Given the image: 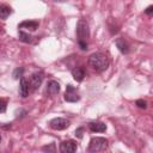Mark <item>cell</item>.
Here are the masks:
<instances>
[{
	"instance_id": "7",
	"label": "cell",
	"mask_w": 153,
	"mask_h": 153,
	"mask_svg": "<svg viewBox=\"0 0 153 153\" xmlns=\"http://www.w3.org/2000/svg\"><path fill=\"white\" fill-rule=\"evenodd\" d=\"M78 148L75 140H66L60 143V152L61 153H74Z\"/></svg>"
},
{
	"instance_id": "17",
	"label": "cell",
	"mask_w": 153,
	"mask_h": 153,
	"mask_svg": "<svg viewBox=\"0 0 153 153\" xmlns=\"http://www.w3.org/2000/svg\"><path fill=\"white\" fill-rule=\"evenodd\" d=\"M135 104H136V106L140 108V109H146V108H147V102L143 100V99H137V100L135 102Z\"/></svg>"
},
{
	"instance_id": "9",
	"label": "cell",
	"mask_w": 153,
	"mask_h": 153,
	"mask_svg": "<svg viewBox=\"0 0 153 153\" xmlns=\"http://www.w3.org/2000/svg\"><path fill=\"white\" fill-rule=\"evenodd\" d=\"M29 91H30L29 82H27V80L24 76H22L20 78V81H19V96L22 98H26L27 94H29Z\"/></svg>"
},
{
	"instance_id": "11",
	"label": "cell",
	"mask_w": 153,
	"mask_h": 153,
	"mask_svg": "<svg viewBox=\"0 0 153 153\" xmlns=\"http://www.w3.org/2000/svg\"><path fill=\"white\" fill-rule=\"evenodd\" d=\"M88 128L93 133H104L106 130V124L103 122H91L88 123Z\"/></svg>"
},
{
	"instance_id": "21",
	"label": "cell",
	"mask_w": 153,
	"mask_h": 153,
	"mask_svg": "<svg viewBox=\"0 0 153 153\" xmlns=\"http://www.w3.org/2000/svg\"><path fill=\"white\" fill-rule=\"evenodd\" d=\"M152 12H153V6H148L146 8V11H145L146 14H152Z\"/></svg>"
},
{
	"instance_id": "14",
	"label": "cell",
	"mask_w": 153,
	"mask_h": 153,
	"mask_svg": "<svg viewBox=\"0 0 153 153\" xmlns=\"http://www.w3.org/2000/svg\"><path fill=\"white\" fill-rule=\"evenodd\" d=\"M12 13V10L7 5H0V18L1 19H7V17Z\"/></svg>"
},
{
	"instance_id": "2",
	"label": "cell",
	"mask_w": 153,
	"mask_h": 153,
	"mask_svg": "<svg viewBox=\"0 0 153 153\" xmlns=\"http://www.w3.org/2000/svg\"><path fill=\"white\" fill-rule=\"evenodd\" d=\"M108 148V140L105 137H92L88 143V152L91 153H97V152H103Z\"/></svg>"
},
{
	"instance_id": "22",
	"label": "cell",
	"mask_w": 153,
	"mask_h": 153,
	"mask_svg": "<svg viewBox=\"0 0 153 153\" xmlns=\"http://www.w3.org/2000/svg\"><path fill=\"white\" fill-rule=\"evenodd\" d=\"M0 142H1V135H0Z\"/></svg>"
},
{
	"instance_id": "4",
	"label": "cell",
	"mask_w": 153,
	"mask_h": 153,
	"mask_svg": "<svg viewBox=\"0 0 153 153\" xmlns=\"http://www.w3.org/2000/svg\"><path fill=\"white\" fill-rule=\"evenodd\" d=\"M42 81H43V72L42 71H37V72L32 73L30 79H29V81H27L29 82V88L31 91L37 90L41 86Z\"/></svg>"
},
{
	"instance_id": "3",
	"label": "cell",
	"mask_w": 153,
	"mask_h": 153,
	"mask_svg": "<svg viewBox=\"0 0 153 153\" xmlns=\"http://www.w3.org/2000/svg\"><path fill=\"white\" fill-rule=\"evenodd\" d=\"M76 36L78 42H86L90 37V27L85 19H80L76 24Z\"/></svg>"
},
{
	"instance_id": "20",
	"label": "cell",
	"mask_w": 153,
	"mask_h": 153,
	"mask_svg": "<svg viewBox=\"0 0 153 153\" xmlns=\"http://www.w3.org/2000/svg\"><path fill=\"white\" fill-rule=\"evenodd\" d=\"M75 136H78L79 139H82V128H78L75 130Z\"/></svg>"
},
{
	"instance_id": "6",
	"label": "cell",
	"mask_w": 153,
	"mask_h": 153,
	"mask_svg": "<svg viewBox=\"0 0 153 153\" xmlns=\"http://www.w3.org/2000/svg\"><path fill=\"white\" fill-rule=\"evenodd\" d=\"M80 99V96L76 91V88L74 86H72L71 84H68L66 86V93H65V100L68 103H75Z\"/></svg>"
},
{
	"instance_id": "15",
	"label": "cell",
	"mask_w": 153,
	"mask_h": 153,
	"mask_svg": "<svg viewBox=\"0 0 153 153\" xmlns=\"http://www.w3.org/2000/svg\"><path fill=\"white\" fill-rule=\"evenodd\" d=\"M18 37H19V41L20 42H24V43H31L32 42V36L29 35L27 32L22 31V30L18 32Z\"/></svg>"
},
{
	"instance_id": "19",
	"label": "cell",
	"mask_w": 153,
	"mask_h": 153,
	"mask_svg": "<svg viewBox=\"0 0 153 153\" xmlns=\"http://www.w3.org/2000/svg\"><path fill=\"white\" fill-rule=\"evenodd\" d=\"M6 109H7V103H6V100L0 98V114L5 112V111H6Z\"/></svg>"
},
{
	"instance_id": "5",
	"label": "cell",
	"mask_w": 153,
	"mask_h": 153,
	"mask_svg": "<svg viewBox=\"0 0 153 153\" xmlns=\"http://www.w3.org/2000/svg\"><path fill=\"white\" fill-rule=\"evenodd\" d=\"M69 126H71V121H68L66 118H62V117L53 118L49 122V127L54 130H63V129H67Z\"/></svg>"
},
{
	"instance_id": "16",
	"label": "cell",
	"mask_w": 153,
	"mask_h": 153,
	"mask_svg": "<svg viewBox=\"0 0 153 153\" xmlns=\"http://www.w3.org/2000/svg\"><path fill=\"white\" fill-rule=\"evenodd\" d=\"M23 73H24V68H23V67L16 68L14 72H13V78H14V79H19V78L23 76Z\"/></svg>"
},
{
	"instance_id": "8",
	"label": "cell",
	"mask_w": 153,
	"mask_h": 153,
	"mask_svg": "<svg viewBox=\"0 0 153 153\" xmlns=\"http://www.w3.org/2000/svg\"><path fill=\"white\" fill-rule=\"evenodd\" d=\"M45 91H47V94L49 97H54L60 92V84L57 81H55V80H50L47 84Z\"/></svg>"
},
{
	"instance_id": "18",
	"label": "cell",
	"mask_w": 153,
	"mask_h": 153,
	"mask_svg": "<svg viewBox=\"0 0 153 153\" xmlns=\"http://www.w3.org/2000/svg\"><path fill=\"white\" fill-rule=\"evenodd\" d=\"M42 151H45V152H55V145L54 143H50V145L43 146L42 147Z\"/></svg>"
},
{
	"instance_id": "13",
	"label": "cell",
	"mask_w": 153,
	"mask_h": 153,
	"mask_svg": "<svg viewBox=\"0 0 153 153\" xmlns=\"http://www.w3.org/2000/svg\"><path fill=\"white\" fill-rule=\"evenodd\" d=\"M72 75H73V78H74L75 81H79V82H80V81L84 80L85 72H84L82 68H80V67H75V68L72 69Z\"/></svg>"
},
{
	"instance_id": "1",
	"label": "cell",
	"mask_w": 153,
	"mask_h": 153,
	"mask_svg": "<svg viewBox=\"0 0 153 153\" xmlns=\"http://www.w3.org/2000/svg\"><path fill=\"white\" fill-rule=\"evenodd\" d=\"M87 62H88V66L92 69H94L96 72H98V73L104 72L109 67V65H110L109 57L104 53H99V51L91 54Z\"/></svg>"
},
{
	"instance_id": "12",
	"label": "cell",
	"mask_w": 153,
	"mask_h": 153,
	"mask_svg": "<svg viewBox=\"0 0 153 153\" xmlns=\"http://www.w3.org/2000/svg\"><path fill=\"white\" fill-rule=\"evenodd\" d=\"M116 47L118 48V50L122 54H128L129 53V45L124 41V38H117L116 39Z\"/></svg>"
},
{
	"instance_id": "10",
	"label": "cell",
	"mask_w": 153,
	"mask_h": 153,
	"mask_svg": "<svg viewBox=\"0 0 153 153\" xmlns=\"http://www.w3.org/2000/svg\"><path fill=\"white\" fill-rule=\"evenodd\" d=\"M39 23L37 20H24L18 25V29H27L30 31H35L37 30Z\"/></svg>"
}]
</instances>
